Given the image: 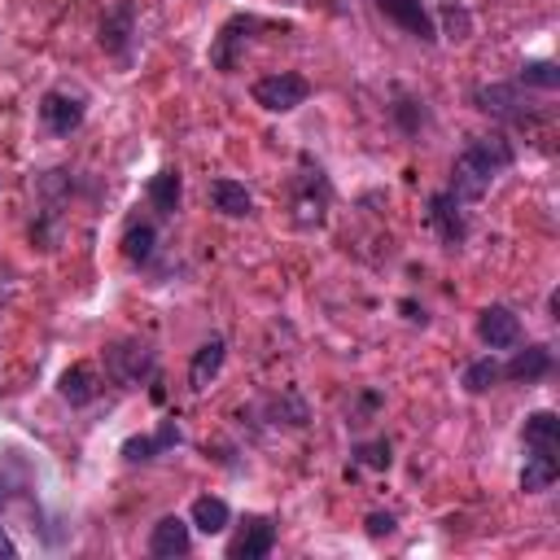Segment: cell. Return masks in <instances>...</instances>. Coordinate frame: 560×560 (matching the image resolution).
Wrapping results in <instances>:
<instances>
[{
    "instance_id": "cell-3",
    "label": "cell",
    "mask_w": 560,
    "mask_h": 560,
    "mask_svg": "<svg viewBox=\"0 0 560 560\" xmlns=\"http://www.w3.org/2000/svg\"><path fill=\"white\" fill-rule=\"evenodd\" d=\"M105 372L118 385H144L158 372V350L140 337H118V341L105 346Z\"/></svg>"
},
{
    "instance_id": "cell-26",
    "label": "cell",
    "mask_w": 560,
    "mask_h": 560,
    "mask_svg": "<svg viewBox=\"0 0 560 560\" xmlns=\"http://www.w3.org/2000/svg\"><path fill=\"white\" fill-rule=\"evenodd\" d=\"M354 459H359V464H368V468H389V464H394V455H389V442H385V438H376V442L359 446V451H354Z\"/></svg>"
},
{
    "instance_id": "cell-2",
    "label": "cell",
    "mask_w": 560,
    "mask_h": 560,
    "mask_svg": "<svg viewBox=\"0 0 560 560\" xmlns=\"http://www.w3.org/2000/svg\"><path fill=\"white\" fill-rule=\"evenodd\" d=\"M328 201H332V192H328L324 171H319L311 158H302V166H298V175H293V223L306 228V232H311V228H324Z\"/></svg>"
},
{
    "instance_id": "cell-31",
    "label": "cell",
    "mask_w": 560,
    "mask_h": 560,
    "mask_svg": "<svg viewBox=\"0 0 560 560\" xmlns=\"http://www.w3.org/2000/svg\"><path fill=\"white\" fill-rule=\"evenodd\" d=\"M547 311H551V319H560V293L551 289V298H547Z\"/></svg>"
},
{
    "instance_id": "cell-6",
    "label": "cell",
    "mask_w": 560,
    "mask_h": 560,
    "mask_svg": "<svg viewBox=\"0 0 560 560\" xmlns=\"http://www.w3.org/2000/svg\"><path fill=\"white\" fill-rule=\"evenodd\" d=\"M249 96H254V105H262L267 114H289V109L306 105L311 83H306V74H298V70H276V74L254 79Z\"/></svg>"
},
{
    "instance_id": "cell-7",
    "label": "cell",
    "mask_w": 560,
    "mask_h": 560,
    "mask_svg": "<svg viewBox=\"0 0 560 560\" xmlns=\"http://www.w3.org/2000/svg\"><path fill=\"white\" fill-rule=\"evenodd\" d=\"M424 223L433 228V236H438L446 249H459V245H464V236H468L464 201H459L451 188H442V192H433V197H429V206H424Z\"/></svg>"
},
{
    "instance_id": "cell-17",
    "label": "cell",
    "mask_w": 560,
    "mask_h": 560,
    "mask_svg": "<svg viewBox=\"0 0 560 560\" xmlns=\"http://www.w3.org/2000/svg\"><path fill=\"white\" fill-rule=\"evenodd\" d=\"M144 197H149V206H153L158 214H175V210H179V197H184V175H179V166H162V171L144 184Z\"/></svg>"
},
{
    "instance_id": "cell-12",
    "label": "cell",
    "mask_w": 560,
    "mask_h": 560,
    "mask_svg": "<svg viewBox=\"0 0 560 560\" xmlns=\"http://www.w3.org/2000/svg\"><path fill=\"white\" fill-rule=\"evenodd\" d=\"M376 9H381L394 26H402L411 39H420V44H433V39H438V22H433V13H429L420 0H376Z\"/></svg>"
},
{
    "instance_id": "cell-11",
    "label": "cell",
    "mask_w": 560,
    "mask_h": 560,
    "mask_svg": "<svg viewBox=\"0 0 560 560\" xmlns=\"http://www.w3.org/2000/svg\"><path fill=\"white\" fill-rule=\"evenodd\" d=\"M477 337L486 350H516L521 346V319L512 306H486L477 315Z\"/></svg>"
},
{
    "instance_id": "cell-15",
    "label": "cell",
    "mask_w": 560,
    "mask_h": 560,
    "mask_svg": "<svg viewBox=\"0 0 560 560\" xmlns=\"http://www.w3.org/2000/svg\"><path fill=\"white\" fill-rule=\"evenodd\" d=\"M556 477H560V451H538V446H529V455H525V464H521V490H525V494H542V490L556 486Z\"/></svg>"
},
{
    "instance_id": "cell-4",
    "label": "cell",
    "mask_w": 560,
    "mask_h": 560,
    "mask_svg": "<svg viewBox=\"0 0 560 560\" xmlns=\"http://www.w3.org/2000/svg\"><path fill=\"white\" fill-rule=\"evenodd\" d=\"M35 114H39V122H44L52 136H74V131L83 127V118H88V92H79V88H70V83H57V88H48V92L39 96Z\"/></svg>"
},
{
    "instance_id": "cell-16",
    "label": "cell",
    "mask_w": 560,
    "mask_h": 560,
    "mask_svg": "<svg viewBox=\"0 0 560 560\" xmlns=\"http://www.w3.org/2000/svg\"><path fill=\"white\" fill-rule=\"evenodd\" d=\"M508 381H516V385H534V381H542L547 372H551V350L547 346H525V350H516L512 359H508V368H499Z\"/></svg>"
},
{
    "instance_id": "cell-13",
    "label": "cell",
    "mask_w": 560,
    "mask_h": 560,
    "mask_svg": "<svg viewBox=\"0 0 560 560\" xmlns=\"http://www.w3.org/2000/svg\"><path fill=\"white\" fill-rule=\"evenodd\" d=\"M223 363H228V341L214 332V337H206V341L192 350V359H188V389H192V394H206L210 381L223 372Z\"/></svg>"
},
{
    "instance_id": "cell-27",
    "label": "cell",
    "mask_w": 560,
    "mask_h": 560,
    "mask_svg": "<svg viewBox=\"0 0 560 560\" xmlns=\"http://www.w3.org/2000/svg\"><path fill=\"white\" fill-rule=\"evenodd\" d=\"M442 22H446V35H451V39H468V31H472L468 9H459V4H446V9H442Z\"/></svg>"
},
{
    "instance_id": "cell-10",
    "label": "cell",
    "mask_w": 560,
    "mask_h": 560,
    "mask_svg": "<svg viewBox=\"0 0 560 560\" xmlns=\"http://www.w3.org/2000/svg\"><path fill=\"white\" fill-rule=\"evenodd\" d=\"M131 39H136V13L127 0L109 4L101 13V31H96V44L109 52V57H127L131 52Z\"/></svg>"
},
{
    "instance_id": "cell-5",
    "label": "cell",
    "mask_w": 560,
    "mask_h": 560,
    "mask_svg": "<svg viewBox=\"0 0 560 560\" xmlns=\"http://www.w3.org/2000/svg\"><path fill=\"white\" fill-rule=\"evenodd\" d=\"M258 31H262V18H254V13H232V18L219 26V35L210 39V66H214L219 74H232Z\"/></svg>"
},
{
    "instance_id": "cell-25",
    "label": "cell",
    "mask_w": 560,
    "mask_h": 560,
    "mask_svg": "<svg viewBox=\"0 0 560 560\" xmlns=\"http://www.w3.org/2000/svg\"><path fill=\"white\" fill-rule=\"evenodd\" d=\"M516 83H521V88H538V92H556V88H560V70L538 57V61H525V66H521Z\"/></svg>"
},
{
    "instance_id": "cell-24",
    "label": "cell",
    "mask_w": 560,
    "mask_h": 560,
    "mask_svg": "<svg viewBox=\"0 0 560 560\" xmlns=\"http://www.w3.org/2000/svg\"><path fill=\"white\" fill-rule=\"evenodd\" d=\"M499 381H503V372H499L494 354H486V359H472V363L464 368V376H459V385H464L468 394H486V389H494Z\"/></svg>"
},
{
    "instance_id": "cell-18",
    "label": "cell",
    "mask_w": 560,
    "mask_h": 560,
    "mask_svg": "<svg viewBox=\"0 0 560 560\" xmlns=\"http://www.w3.org/2000/svg\"><path fill=\"white\" fill-rule=\"evenodd\" d=\"M96 368L92 363H70L61 376H57V394L70 402V407H88L96 398Z\"/></svg>"
},
{
    "instance_id": "cell-30",
    "label": "cell",
    "mask_w": 560,
    "mask_h": 560,
    "mask_svg": "<svg viewBox=\"0 0 560 560\" xmlns=\"http://www.w3.org/2000/svg\"><path fill=\"white\" fill-rule=\"evenodd\" d=\"M0 556H18V547H13V538L4 534V525H0Z\"/></svg>"
},
{
    "instance_id": "cell-21",
    "label": "cell",
    "mask_w": 560,
    "mask_h": 560,
    "mask_svg": "<svg viewBox=\"0 0 560 560\" xmlns=\"http://www.w3.org/2000/svg\"><path fill=\"white\" fill-rule=\"evenodd\" d=\"M188 525L201 529V534H223L232 525V508L219 494H197L192 508H188Z\"/></svg>"
},
{
    "instance_id": "cell-28",
    "label": "cell",
    "mask_w": 560,
    "mask_h": 560,
    "mask_svg": "<svg viewBox=\"0 0 560 560\" xmlns=\"http://www.w3.org/2000/svg\"><path fill=\"white\" fill-rule=\"evenodd\" d=\"M394 114H398V122H402V131H407V136H416V131H420V122H424L420 101H398V105H394Z\"/></svg>"
},
{
    "instance_id": "cell-20",
    "label": "cell",
    "mask_w": 560,
    "mask_h": 560,
    "mask_svg": "<svg viewBox=\"0 0 560 560\" xmlns=\"http://www.w3.org/2000/svg\"><path fill=\"white\" fill-rule=\"evenodd\" d=\"M179 442H184V433H179L175 424H162L158 433L127 438V442H122V459H131V464H140V459H158L162 451H171V446H179Z\"/></svg>"
},
{
    "instance_id": "cell-23",
    "label": "cell",
    "mask_w": 560,
    "mask_h": 560,
    "mask_svg": "<svg viewBox=\"0 0 560 560\" xmlns=\"http://www.w3.org/2000/svg\"><path fill=\"white\" fill-rule=\"evenodd\" d=\"M521 433H525V446L560 451V416H556V411H529Z\"/></svg>"
},
{
    "instance_id": "cell-9",
    "label": "cell",
    "mask_w": 560,
    "mask_h": 560,
    "mask_svg": "<svg viewBox=\"0 0 560 560\" xmlns=\"http://www.w3.org/2000/svg\"><path fill=\"white\" fill-rule=\"evenodd\" d=\"M472 105L499 122H525L529 118L521 83H481V88H472Z\"/></svg>"
},
{
    "instance_id": "cell-22",
    "label": "cell",
    "mask_w": 560,
    "mask_h": 560,
    "mask_svg": "<svg viewBox=\"0 0 560 560\" xmlns=\"http://www.w3.org/2000/svg\"><path fill=\"white\" fill-rule=\"evenodd\" d=\"M153 254H158V228H153L149 219H144V223H131V228L122 232V258H127L131 267H149Z\"/></svg>"
},
{
    "instance_id": "cell-19",
    "label": "cell",
    "mask_w": 560,
    "mask_h": 560,
    "mask_svg": "<svg viewBox=\"0 0 560 560\" xmlns=\"http://www.w3.org/2000/svg\"><path fill=\"white\" fill-rule=\"evenodd\" d=\"M210 206L219 214H228V219H249L254 214V197L236 179H210Z\"/></svg>"
},
{
    "instance_id": "cell-8",
    "label": "cell",
    "mask_w": 560,
    "mask_h": 560,
    "mask_svg": "<svg viewBox=\"0 0 560 560\" xmlns=\"http://www.w3.org/2000/svg\"><path fill=\"white\" fill-rule=\"evenodd\" d=\"M271 547H276V521L249 512L236 525V534L228 538V560H262V556H271Z\"/></svg>"
},
{
    "instance_id": "cell-29",
    "label": "cell",
    "mask_w": 560,
    "mask_h": 560,
    "mask_svg": "<svg viewBox=\"0 0 560 560\" xmlns=\"http://www.w3.org/2000/svg\"><path fill=\"white\" fill-rule=\"evenodd\" d=\"M363 525H368V534H372V538H389V534L398 529L394 512H368V521H363Z\"/></svg>"
},
{
    "instance_id": "cell-1",
    "label": "cell",
    "mask_w": 560,
    "mask_h": 560,
    "mask_svg": "<svg viewBox=\"0 0 560 560\" xmlns=\"http://www.w3.org/2000/svg\"><path fill=\"white\" fill-rule=\"evenodd\" d=\"M516 162V153H512V144H508V136H477V140H468V149L455 158V166H451V192L459 197V201H481L486 192H490V184L508 171Z\"/></svg>"
},
{
    "instance_id": "cell-14",
    "label": "cell",
    "mask_w": 560,
    "mask_h": 560,
    "mask_svg": "<svg viewBox=\"0 0 560 560\" xmlns=\"http://www.w3.org/2000/svg\"><path fill=\"white\" fill-rule=\"evenodd\" d=\"M188 547H192V525L184 516L171 512V516L153 521V529H149V556L175 560V556H188Z\"/></svg>"
}]
</instances>
